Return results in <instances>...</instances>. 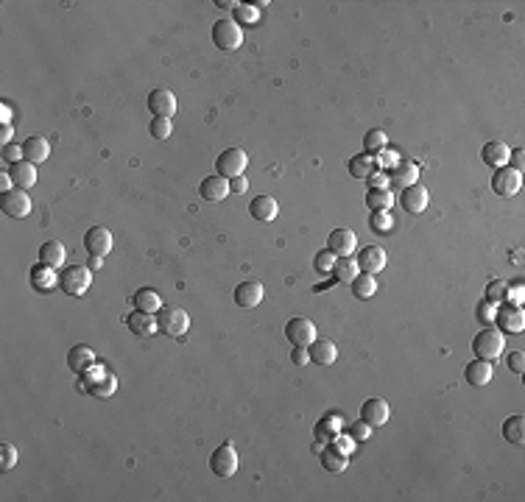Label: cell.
<instances>
[{
	"mask_svg": "<svg viewBox=\"0 0 525 502\" xmlns=\"http://www.w3.org/2000/svg\"><path fill=\"white\" fill-rule=\"evenodd\" d=\"M126 327H129V332L137 335V338H151L154 332H159V330H156V318H154L151 313H143V310L129 313V316H126Z\"/></svg>",
	"mask_w": 525,
	"mask_h": 502,
	"instance_id": "obj_20",
	"label": "cell"
},
{
	"mask_svg": "<svg viewBox=\"0 0 525 502\" xmlns=\"http://www.w3.org/2000/svg\"><path fill=\"white\" fill-rule=\"evenodd\" d=\"M51 156V145L45 137H29L23 143V159L31 162V165H42L45 159Z\"/></svg>",
	"mask_w": 525,
	"mask_h": 502,
	"instance_id": "obj_25",
	"label": "cell"
},
{
	"mask_svg": "<svg viewBox=\"0 0 525 502\" xmlns=\"http://www.w3.org/2000/svg\"><path fill=\"white\" fill-rule=\"evenodd\" d=\"M327 248L335 257H353V251L358 248V237L353 229H332L327 237Z\"/></svg>",
	"mask_w": 525,
	"mask_h": 502,
	"instance_id": "obj_12",
	"label": "cell"
},
{
	"mask_svg": "<svg viewBox=\"0 0 525 502\" xmlns=\"http://www.w3.org/2000/svg\"><path fill=\"white\" fill-rule=\"evenodd\" d=\"M246 187H249V181H246L243 176H235V179H229V190H232V193H246Z\"/></svg>",
	"mask_w": 525,
	"mask_h": 502,
	"instance_id": "obj_55",
	"label": "cell"
},
{
	"mask_svg": "<svg viewBox=\"0 0 525 502\" xmlns=\"http://www.w3.org/2000/svg\"><path fill=\"white\" fill-rule=\"evenodd\" d=\"M131 302H134V310H143V313H151V316L162 307V296H159L154 288H140V291L131 296Z\"/></svg>",
	"mask_w": 525,
	"mask_h": 502,
	"instance_id": "obj_31",
	"label": "cell"
},
{
	"mask_svg": "<svg viewBox=\"0 0 525 502\" xmlns=\"http://www.w3.org/2000/svg\"><path fill=\"white\" fill-rule=\"evenodd\" d=\"M90 285H92V271L84 266H67L59 274V288L67 296H84L90 291Z\"/></svg>",
	"mask_w": 525,
	"mask_h": 502,
	"instance_id": "obj_3",
	"label": "cell"
},
{
	"mask_svg": "<svg viewBox=\"0 0 525 502\" xmlns=\"http://www.w3.org/2000/svg\"><path fill=\"white\" fill-rule=\"evenodd\" d=\"M503 438L508 444H522L525 441V419L522 416H511L503 421Z\"/></svg>",
	"mask_w": 525,
	"mask_h": 502,
	"instance_id": "obj_38",
	"label": "cell"
},
{
	"mask_svg": "<svg viewBox=\"0 0 525 502\" xmlns=\"http://www.w3.org/2000/svg\"><path fill=\"white\" fill-rule=\"evenodd\" d=\"M249 212H252L255 220H260V223H271V220L277 218L280 207H277V198H274V195H257V198H252Z\"/></svg>",
	"mask_w": 525,
	"mask_h": 502,
	"instance_id": "obj_23",
	"label": "cell"
},
{
	"mask_svg": "<svg viewBox=\"0 0 525 502\" xmlns=\"http://www.w3.org/2000/svg\"><path fill=\"white\" fill-rule=\"evenodd\" d=\"M65 257H67V251H65V245H62L59 240H48V243L40 245V263H42V266L62 268Z\"/></svg>",
	"mask_w": 525,
	"mask_h": 502,
	"instance_id": "obj_28",
	"label": "cell"
},
{
	"mask_svg": "<svg viewBox=\"0 0 525 502\" xmlns=\"http://www.w3.org/2000/svg\"><path fill=\"white\" fill-rule=\"evenodd\" d=\"M249 165V156L243 148H227L218 154V162H216V173L224 176V179H235V176H243Z\"/></svg>",
	"mask_w": 525,
	"mask_h": 502,
	"instance_id": "obj_4",
	"label": "cell"
},
{
	"mask_svg": "<svg viewBox=\"0 0 525 502\" xmlns=\"http://www.w3.org/2000/svg\"><path fill=\"white\" fill-rule=\"evenodd\" d=\"M389 145V137H386V131L383 129H372V131H366V137H364V154H380L383 148Z\"/></svg>",
	"mask_w": 525,
	"mask_h": 502,
	"instance_id": "obj_39",
	"label": "cell"
},
{
	"mask_svg": "<svg viewBox=\"0 0 525 502\" xmlns=\"http://www.w3.org/2000/svg\"><path fill=\"white\" fill-rule=\"evenodd\" d=\"M428 201H430V195H428V190L417 181V184H408V187H403V195H400V204H403V209L405 212H411V215H419V212H425L428 209Z\"/></svg>",
	"mask_w": 525,
	"mask_h": 502,
	"instance_id": "obj_17",
	"label": "cell"
},
{
	"mask_svg": "<svg viewBox=\"0 0 525 502\" xmlns=\"http://www.w3.org/2000/svg\"><path fill=\"white\" fill-rule=\"evenodd\" d=\"M266 299V288L260 285V282H241L238 288H235V305L238 307H243V310H252V307H257L260 302Z\"/></svg>",
	"mask_w": 525,
	"mask_h": 502,
	"instance_id": "obj_18",
	"label": "cell"
},
{
	"mask_svg": "<svg viewBox=\"0 0 525 502\" xmlns=\"http://www.w3.org/2000/svg\"><path fill=\"white\" fill-rule=\"evenodd\" d=\"M249 6H252L255 12H260V9H266V6H268V0H252V3H249Z\"/></svg>",
	"mask_w": 525,
	"mask_h": 502,
	"instance_id": "obj_59",
	"label": "cell"
},
{
	"mask_svg": "<svg viewBox=\"0 0 525 502\" xmlns=\"http://www.w3.org/2000/svg\"><path fill=\"white\" fill-rule=\"evenodd\" d=\"M464 380H467L469 385H475V388L489 385V380H492V363L475 357L472 363H467V369H464Z\"/></svg>",
	"mask_w": 525,
	"mask_h": 502,
	"instance_id": "obj_26",
	"label": "cell"
},
{
	"mask_svg": "<svg viewBox=\"0 0 525 502\" xmlns=\"http://www.w3.org/2000/svg\"><path fill=\"white\" fill-rule=\"evenodd\" d=\"M332 280L335 282H353L361 271H358V263H355V257H335V266H332Z\"/></svg>",
	"mask_w": 525,
	"mask_h": 502,
	"instance_id": "obj_32",
	"label": "cell"
},
{
	"mask_svg": "<svg viewBox=\"0 0 525 502\" xmlns=\"http://www.w3.org/2000/svg\"><path fill=\"white\" fill-rule=\"evenodd\" d=\"M12 134H15V131H12V123H3V129H0V140H3V145L12 143Z\"/></svg>",
	"mask_w": 525,
	"mask_h": 502,
	"instance_id": "obj_57",
	"label": "cell"
},
{
	"mask_svg": "<svg viewBox=\"0 0 525 502\" xmlns=\"http://www.w3.org/2000/svg\"><path fill=\"white\" fill-rule=\"evenodd\" d=\"M291 363H293V366H307V363H310V352H307V346H293V352H291Z\"/></svg>",
	"mask_w": 525,
	"mask_h": 502,
	"instance_id": "obj_53",
	"label": "cell"
},
{
	"mask_svg": "<svg viewBox=\"0 0 525 502\" xmlns=\"http://www.w3.org/2000/svg\"><path fill=\"white\" fill-rule=\"evenodd\" d=\"M506 366H508L514 374H522V371H525V355H522V352H508Z\"/></svg>",
	"mask_w": 525,
	"mask_h": 502,
	"instance_id": "obj_51",
	"label": "cell"
},
{
	"mask_svg": "<svg viewBox=\"0 0 525 502\" xmlns=\"http://www.w3.org/2000/svg\"><path fill=\"white\" fill-rule=\"evenodd\" d=\"M353 296L355 299H361V302H366V299H372L375 296V291H378V282H375V277L372 274H358L353 282Z\"/></svg>",
	"mask_w": 525,
	"mask_h": 502,
	"instance_id": "obj_36",
	"label": "cell"
},
{
	"mask_svg": "<svg viewBox=\"0 0 525 502\" xmlns=\"http://www.w3.org/2000/svg\"><path fill=\"white\" fill-rule=\"evenodd\" d=\"M338 432H341V416H338V413H327V416L316 424V438H318L321 444H330Z\"/></svg>",
	"mask_w": 525,
	"mask_h": 502,
	"instance_id": "obj_34",
	"label": "cell"
},
{
	"mask_svg": "<svg viewBox=\"0 0 525 502\" xmlns=\"http://www.w3.org/2000/svg\"><path fill=\"white\" fill-rule=\"evenodd\" d=\"M148 131H151V137H154V140H168V137H170V131H173V123H170V120H165V118H154V120H151V126H148Z\"/></svg>",
	"mask_w": 525,
	"mask_h": 502,
	"instance_id": "obj_43",
	"label": "cell"
},
{
	"mask_svg": "<svg viewBox=\"0 0 525 502\" xmlns=\"http://www.w3.org/2000/svg\"><path fill=\"white\" fill-rule=\"evenodd\" d=\"M508 159H511V165H508V168H514V170H519V173H522V165H525V162H522V148H514V151L508 154Z\"/></svg>",
	"mask_w": 525,
	"mask_h": 502,
	"instance_id": "obj_54",
	"label": "cell"
},
{
	"mask_svg": "<svg viewBox=\"0 0 525 502\" xmlns=\"http://www.w3.org/2000/svg\"><path fill=\"white\" fill-rule=\"evenodd\" d=\"M81 388H84L87 394H92L95 399H106V396H112V394L118 391V377L104 371L98 380H92V374L87 371V374H81Z\"/></svg>",
	"mask_w": 525,
	"mask_h": 502,
	"instance_id": "obj_14",
	"label": "cell"
},
{
	"mask_svg": "<svg viewBox=\"0 0 525 502\" xmlns=\"http://www.w3.org/2000/svg\"><path fill=\"white\" fill-rule=\"evenodd\" d=\"M494 307H497V305H492V302H486V299H480V305H478V321L489 327V324L494 321Z\"/></svg>",
	"mask_w": 525,
	"mask_h": 502,
	"instance_id": "obj_48",
	"label": "cell"
},
{
	"mask_svg": "<svg viewBox=\"0 0 525 502\" xmlns=\"http://www.w3.org/2000/svg\"><path fill=\"white\" fill-rule=\"evenodd\" d=\"M199 193H202V198L204 201H210V204H218V201H224L232 190H229V179H224V176H207L202 184H199Z\"/></svg>",
	"mask_w": 525,
	"mask_h": 502,
	"instance_id": "obj_19",
	"label": "cell"
},
{
	"mask_svg": "<svg viewBox=\"0 0 525 502\" xmlns=\"http://www.w3.org/2000/svg\"><path fill=\"white\" fill-rule=\"evenodd\" d=\"M84 248H87L90 257L104 260L109 251H112V232H109L106 226H92V229H87V234H84Z\"/></svg>",
	"mask_w": 525,
	"mask_h": 502,
	"instance_id": "obj_8",
	"label": "cell"
},
{
	"mask_svg": "<svg viewBox=\"0 0 525 502\" xmlns=\"http://www.w3.org/2000/svg\"><path fill=\"white\" fill-rule=\"evenodd\" d=\"M332 266H335V254H332L330 248L316 251V257H313V268H316L318 274H330V271H332Z\"/></svg>",
	"mask_w": 525,
	"mask_h": 502,
	"instance_id": "obj_41",
	"label": "cell"
},
{
	"mask_svg": "<svg viewBox=\"0 0 525 502\" xmlns=\"http://www.w3.org/2000/svg\"><path fill=\"white\" fill-rule=\"evenodd\" d=\"M216 6H221V9H235L238 3H232V0H218V3Z\"/></svg>",
	"mask_w": 525,
	"mask_h": 502,
	"instance_id": "obj_60",
	"label": "cell"
},
{
	"mask_svg": "<svg viewBox=\"0 0 525 502\" xmlns=\"http://www.w3.org/2000/svg\"><path fill=\"white\" fill-rule=\"evenodd\" d=\"M238 466H241V458H238V452H235V446L227 441V444H221L213 455H210V469H213V474H218V477H232L235 471H238Z\"/></svg>",
	"mask_w": 525,
	"mask_h": 502,
	"instance_id": "obj_6",
	"label": "cell"
},
{
	"mask_svg": "<svg viewBox=\"0 0 525 502\" xmlns=\"http://www.w3.org/2000/svg\"><path fill=\"white\" fill-rule=\"evenodd\" d=\"M0 115H3V118H0V120H3V123H9L12 120V109L3 104V106H0Z\"/></svg>",
	"mask_w": 525,
	"mask_h": 502,
	"instance_id": "obj_58",
	"label": "cell"
},
{
	"mask_svg": "<svg viewBox=\"0 0 525 502\" xmlns=\"http://www.w3.org/2000/svg\"><path fill=\"white\" fill-rule=\"evenodd\" d=\"M17 458H20L17 446H12V444H0V469H3V471L15 469V466H17Z\"/></svg>",
	"mask_w": 525,
	"mask_h": 502,
	"instance_id": "obj_42",
	"label": "cell"
},
{
	"mask_svg": "<svg viewBox=\"0 0 525 502\" xmlns=\"http://www.w3.org/2000/svg\"><path fill=\"white\" fill-rule=\"evenodd\" d=\"M494 321L500 327V332H522L525 330V318H522V310L517 305H497L494 307Z\"/></svg>",
	"mask_w": 525,
	"mask_h": 502,
	"instance_id": "obj_11",
	"label": "cell"
},
{
	"mask_svg": "<svg viewBox=\"0 0 525 502\" xmlns=\"http://www.w3.org/2000/svg\"><path fill=\"white\" fill-rule=\"evenodd\" d=\"M154 318H156V330H159L162 335H168V338H185L188 330H191L188 313H185L182 307H173V305H162V307L154 313Z\"/></svg>",
	"mask_w": 525,
	"mask_h": 502,
	"instance_id": "obj_1",
	"label": "cell"
},
{
	"mask_svg": "<svg viewBox=\"0 0 525 502\" xmlns=\"http://www.w3.org/2000/svg\"><path fill=\"white\" fill-rule=\"evenodd\" d=\"M389 181L397 184V187H408V184H417L419 181V165L414 159H400L391 173H389Z\"/></svg>",
	"mask_w": 525,
	"mask_h": 502,
	"instance_id": "obj_21",
	"label": "cell"
},
{
	"mask_svg": "<svg viewBox=\"0 0 525 502\" xmlns=\"http://www.w3.org/2000/svg\"><path fill=\"white\" fill-rule=\"evenodd\" d=\"M366 207H369L372 212H389V209L394 207L391 190H389V187H386V190H369V193H366Z\"/></svg>",
	"mask_w": 525,
	"mask_h": 502,
	"instance_id": "obj_37",
	"label": "cell"
},
{
	"mask_svg": "<svg viewBox=\"0 0 525 502\" xmlns=\"http://www.w3.org/2000/svg\"><path fill=\"white\" fill-rule=\"evenodd\" d=\"M0 159H3L9 168L17 165V162H23V145H17V143H6L3 151H0Z\"/></svg>",
	"mask_w": 525,
	"mask_h": 502,
	"instance_id": "obj_46",
	"label": "cell"
},
{
	"mask_svg": "<svg viewBox=\"0 0 525 502\" xmlns=\"http://www.w3.org/2000/svg\"><path fill=\"white\" fill-rule=\"evenodd\" d=\"M148 112L154 115V118H165V120H170L173 115H177V95H173L170 90H154L151 95H148Z\"/></svg>",
	"mask_w": 525,
	"mask_h": 502,
	"instance_id": "obj_13",
	"label": "cell"
},
{
	"mask_svg": "<svg viewBox=\"0 0 525 502\" xmlns=\"http://www.w3.org/2000/svg\"><path fill=\"white\" fill-rule=\"evenodd\" d=\"M519 184H522V173H519V170H514V168H508V165L494 168V176H492V190H494L497 195L508 198V195H514V193L519 190Z\"/></svg>",
	"mask_w": 525,
	"mask_h": 502,
	"instance_id": "obj_10",
	"label": "cell"
},
{
	"mask_svg": "<svg viewBox=\"0 0 525 502\" xmlns=\"http://www.w3.org/2000/svg\"><path fill=\"white\" fill-rule=\"evenodd\" d=\"M346 168H349V173H353L355 179H369L375 170H380L372 154H358V156H353Z\"/></svg>",
	"mask_w": 525,
	"mask_h": 502,
	"instance_id": "obj_33",
	"label": "cell"
},
{
	"mask_svg": "<svg viewBox=\"0 0 525 502\" xmlns=\"http://www.w3.org/2000/svg\"><path fill=\"white\" fill-rule=\"evenodd\" d=\"M213 42L218 45V51H238L243 42V29L235 20H218L213 26Z\"/></svg>",
	"mask_w": 525,
	"mask_h": 502,
	"instance_id": "obj_5",
	"label": "cell"
},
{
	"mask_svg": "<svg viewBox=\"0 0 525 502\" xmlns=\"http://www.w3.org/2000/svg\"><path fill=\"white\" fill-rule=\"evenodd\" d=\"M508 154H511V148H508L503 140H489V143L480 148V159H483L489 168H503V165H508Z\"/></svg>",
	"mask_w": 525,
	"mask_h": 502,
	"instance_id": "obj_22",
	"label": "cell"
},
{
	"mask_svg": "<svg viewBox=\"0 0 525 502\" xmlns=\"http://www.w3.org/2000/svg\"><path fill=\"white\" fill-rule=\"evenodd\" d=\"M503 349H506L503 332H500V330H492V327L480 330V332L475 335V341H472V352H475L478 360H489V363H494V360L503 355Z\"/></svg>",
	"mask_w": 525,
	"mask_h": 502,
	"instance_id": "obj_2",
	"label": "cell"
},
{
	"mask_svg": "<svg viewBox=\"0 0 525 502\" xmlns=\"http://www.w3.org/2000/svg\"><path fill=\"white\" fill-rule=\"evenodd\" d=\"M12 176H9V170H3V173H0V193H6V190H12Z\"/></svg>",
	"mask_w": 525,
	"mask_h": 502,
	"instance_id": "obj_56",
	"label": "cell"
},
{
	"mask_svg": "<svg viewBox=\"0 0 525 502\" xmlns=\"http://www.w3.org/2000/svg\"><path fill=\"white\" fill-rule=\"evenodd\" d=\"M318 458H321V466H324L330 474H341V471H346V466H349V458H346V455H341V452H335L332 446L321 449V452H318Z\"/></svg>",
	"mask_w": 525,
	"mask_h": 502,
	"instance_id": "obj_35",
	"label": "cell"
},
{
	"mask_svg": "<svg viewBox=\"0 0 525 502\" xmlns=\"http://www.w3.org/2000/svg\"><path fill=\"white\" fill-rule=\"evenodd\" d=\"M9 176H12V181H15V187L29 190V187L37 184V165H31V162L23 159V162H17V165L9 168Z\"/></svg>",
	"mask_w": 525,
	"mask_h": 502,
	"instance_id": "obj_29",
	"label": "cell"
},
{
	"mask_svg": "<svg viewBox=\"0 0 525 502\" xmlns=\"http://www.w3.org/2000/svg\"><path fill=\"white\" fill-rule=\"evenodd\" d=\"M307 352H310V363H316V366H332L335 357H338L335 343L332 341H318V338L307 346Z\"/></svg>",
	"mask_w": 525,
	"mask_h": 502,
	"instance_id": "obj_27",
	"label": "cell"
},
{
	"mask_svg": "<svg viewBox=\"0 0 525 502\" xmlns=\"http://www.w3.org/2000/svg\"><path fill=\"white\" fill-rule=\"evenodd\" d=\"M346 435L349 438H355V441H366L372 435V427L361 419V421H353V427H346Z\"/></svg>",
	"mask_w": 525,
	"mask_h": 502,
	"instance_id": "obj_47",
	"label": "cell"
},
{
	"mask_svg": "<svg viewBox=\"0 0 525 502\" xmlns=\"http://www.w3.org/2000/svg\"><path fill=\"white\" fill-rule=\"evenodd\" d=\"M369 226H372V232L389 234V232H391V215H389V212H372V215H369Z\"/></svg>",
	"mask_w": 525,
	"mask_h": 502,
	"instance_id": "obj_45",
	"label": "cell"
},
{
	"mask_svg": "<svg viewBox=\"0 0 525 502\" xmlns=\"http://www.w3.org/2000/svg\"><path fill=\"white\" fill-rule=\"evenodd\" d=\"M95 355H92V349L90 346H73L70 349V355H67V366H70V371H76V374H87V371H92L95 369Z\"/></svg>",
	"mask_w": 525,
	"mask_h": 502,
	"instance_id": "obj_24",
	"label": "cell"
},
{
	"mask_svg": "<svg viewBox=\"0 0 525 502\" xmlns=\"http://www.w3.org/2000/svg\"><path fill=\"white\" fill-rule=\"evenodd\" d=\"M257 15H260V12H255V9L249 6V3H243V6L238 3V6H235V17H238V26H241V23H255V20H257Z\"/></svg>",
	"mask_w": 525,
	"mask_h": 502,
	"instance_id": "obj_49",
	"label": "cell"
},
{
	"mask_svg": "<svg viewBox=\"0 0 525 502\" xmlns=\"http://www.w3.org/2000/svg\"><path fill=\"white\" fill-rule=\"evenodd\" d=\"M285 338L291 341V346H310L316 341V324L310 318L296 316L285 324Z\"/></svg>",
	"mask_w": 525,
	"mask_h": 502,
	"instance_id": "obj_9",
	"label": "cell"
},
{
	"mask_svg": "<svg viewBox=\"0 0 525 502\" xmlns=\"http://www.w3.org/2000/svg\"><path fill=\"white\" fill-rule=\"evenodd\" d=\"M327 446H332L335 452H341V455H346V458H349V455L355 452V438H349V435L338 432V435H335V438H332V441H330Z\"/></svg>",
	"mask_w": 525,
	"mask_h": 502,
	"instance_id": "obj_44",
	"label": "cell"
},
{
	"mask_svg": "<svg viewBox=\"0 0 525 502\" xmlns=\"http://www.w3.org/2000/svg\"><path fill=\"white\" fill-rule=\"evenodd\" d=\"M369 190H386L389 187V173H383V170H375L369 179Z\"/></svg>",
	"mask_w": 525,
	"mask_h": 502,
	"instance_id": "obj_52",
	"label": "cell"
},
{
	"mask_svg": "<svg viewBox=\"0 0 525 502\" xmlns=\"http://www.w3.org/2000/svg\"><path fill=\"white\" fill-rule=\"evenodd\" d=\"M0 209L9 218H26L31 212V198L23 187H12L6 193H0Z\"/></svg>",
	"mask_w": 525,
	"mask_h": 502,
	"instance_id": "obj_7",
	"label": "cell"
},
{
	"mask_svg": "<svg viewBox=\"0 0 525 502\" xmlns=\"http://www.w3.org/2000/svg\"><path fill=\"white\" fill-rule=\"evenodd\" d=\"M506 296H508V285L503 282V280H492L489 285H486V302H492V305H503L506 302Z\"/></svg>",
	"mask_w": 525,
	"mask_h": 502,
	"instance_id": "obj_40",
	"label": "cell"
},
{
	"mask_svg": "<svg viewBox=\"0 0 525 502\" xmlns=\"http://www.w3.org/2000/svg\"><path fill=\"white\" fill-rule=\"evenodd\" d=\"M375 162H378V168H394V165L400 162V156H397L394 151H389V148H383L380 154H375Z\"/></svg>",
	"mask_w": 525,
	"mask_h": 502,
	"instance_id": "obj_50",
	"label": "cell"
},
{
	"mask_svg": "<svg viewBox=\"0 0 525 502\" xmlns=\"http://www.w3.org/2000/svg\"><path fill=\"white\" fill-rule=\"evenodd\" d=\"M355 263H358V271L361 274H380L383 268H386V251L380 248V245H369V248H364V251H358V257H355Z\"/></svg>",
	"mask_w": 525,
	"mask_h": 502,
	"instance_id": "obj_16",
	"label": "cell"
},
{
	"mask_svg": "<svg viewBox=\"0 0 525 502\" xmlns=\"http://www.w3.org/2000/svg\"><path fill=\"white\" fill-rule=\"evenodd\" d=\"M389 416H391L389 402H386V399H380V396L366 399V402H364V407H361V419H364V421H366L372 430L383 427V424L389 421Z\"/></svg>",
	"mask_w": 525,
	"mask_h": 502,
	"instance_id": "obj_15",
	"label": "cell"
},
{
	"mask_svg": "<svg viewBox=\"0 0 525 502\" xmlns=\"http://www.w3.org/2000/svg\"><path fill=\"white\" fill-rule=\"evenodd\" d=\"M31 285H34L37 291H54V288L59 285V274H54L51 266L37 263V266L31 268Z\"/></svg>",
	"mask_w": 525,
	"mask_h": 502,
	"instance_id": "obj_30",
	"label": "cell"
}]
</instances>
